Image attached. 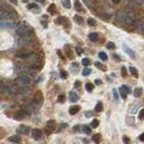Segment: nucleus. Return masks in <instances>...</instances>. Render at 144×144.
<instances>
[{"label": "nucleus", "mask_w": 144, "mask_h": 144, "mask_svg": "<svg viewBox=\"0 0 144 144\" xmlns=\"http://www.w3.org/2000/svg\"><path fill=\"white\" fill-rule=\"evenodd\" d=\"M57 53H58V55H59V57H60L61 59H64V57H63V54H62V52H61L60 50H58V51H57Z\"/></svg>", "instance_id": "48"}, {"label": "nucleus", "mask_w": 144, "mask_h": 144, "mask_svg": "<svg viewBox=\"0 0 144 144\" xmlns=\"http://www.w3.org/2000/svg\"><path fill=\"white\" fill-rule=\"evenodd\" d=\"M22 1H24V2H28V0H22Z\"/></svg>", "instance_id": "55"}, {"label": "nucleus", "mask_w": 144, "mask_h": 144, "mask_svg": "<svg viewBox=\"0 0 144 144\" xmlns=\"http://www.w3.org/2000/svg\"><path fill=\"white\" fill-rule=\"evenodd\" d=\"M113 97H114V100H115V101L119 100V94H117V91L115 90V89L113 90Z\"/></svg>", "instance_id": "44"}, {"label": "nucleus", "mask_w": 144, "mask_h": 144, "mask_svg": "<svg viewBox=\"0 0 144 144\" xmlns=\"http://www.w3.org/2000/svg\"><path fill=\"white\" fill-rule=\"evenodd\" d=\"M119 91H120V93H121L122 99H126V95L131 92V89L129 88V87H126V86H122L119 89Z\"/></svg>", "instance_id": "10"}, {"label": "nucleus", "mask_w": 144, "mask_h": 144, "mask_svg": "<svg viewBox=\"0 0 144 144\" xmlns=\"http://www.w3.org/2000/svg\"><path fill=\"white\" fill-rule=\"evenodd\" d=\"M90 63H91V61L89 60L88 58H84L83 60H82V64H83L84 66H88V65H90Z\"/></svg>", "instance_id": "35"}, {"label": "nucleus", "mask_w": 144, "mask_h": 144, "mask_svg": "<svg viewBox=\"0 0 144 144\" xmlns=\"http://www.w3.org/2000/svg\"><path fill=\"white\" fill-rule=\"evenodd\" d=\"M139 119H140V120H144V109H142L141 111H140V113H139Z\"/></svg>", "instance_id": "43"}, {"label": "nucleus", "mask_w": 144, "mask_h": 144, "mask_svg": "<svg viewBox=\"0 0 144 144\" xmlns=\"http://www.w3.org/2000/svg\"><path fill=\"white\" fill-rule=\"evenodd\" d=\"M80 84H81L80 81H77V82L74 83V87H75V88H79V87H80Z\"/></svg>", "instance_id": "50"}, {"label": "nucleus", "mask_w": 144, "mask_h": 144, "mask_svg": "<svg viewBox=\"0 0 144 144\" xmlns=\"http://www.w3.org/2000/svg\"><path fill=\"white\" fill-rule=\"evenodd\" d=\"M8 10H10V9H9L7 6H5V5H0V14L7 12Z\"/></svg>", "instance_id": "28"}, {"label": "nucleus", "mask_w": 144, "mask_h": 144, "mask_svg": "<svg viewBox=\"0 0 144 144\" xmlns=\"http://www.w3.org/2000/svg\"><path fill=\"white\" fill-rule=\"evenodd\" d=\"M126 13H128V11H124V10L117 11V12L115 13V17H114V19H115V21H116L119 24L124 26L125 18H126Z\"/></svg>", "instance_id": "3"}, {"label": "nucleus", "mask_w": 144, "mask_h": 144, "mask_svg": "<svg viewBox=\"0 0 144 144\" xmlns=\"http://www.w3.org/2000/svg\"><path fill=\"white\" fill-rule=\"evenodd\" d=\"M69 100L71 102H77L78 100H79V95H78L74 91H71L69 93Z\"/></svg>", "instance_id": "15"}, {"label": "nucleus", "mask_w": 144, "mask_h": 144, "mask_svg": "<svg viewBox=\"0 0 144 144\" xmlns=\"http://www.w3.org/2000/svg\"><path fill=\"white\" fill-rule=\"evenodd\" d=\"M32 41V38L30 36H23V37H20L19 40H18V46L19 47H23V46H27Z\"/></svg>", "instance_id": "6"}, {"label": "nucleus", "mask_w": 144, "mask_h": 144, "mask_svg": "<svg viewBox=\"0 0 144 144\" xmlns=\"http://www.w3.org/2000/svg\"><path fill=\"white\" fill-rule=\"evenodd\" d=\"M123 48H124V51H125V52H126L129 55H130L131 58H133V59L135 58V53L133 52V50H131L130 48H129V47L126 46V44H123Z\"/></svg>", "instance_id": "17"}, {"label": "nucleus", "mask_w": 144, "mask_h": 144, "mask_svg": "<svg viewBox=\"0 0 144 144\" xmlns=\"http://www.w3.org/2000/svg\"><path fill=\"white\" fill-rule=\"evenodd\" d=\"M14 28L13 22L9 21H0V29H12Z\"/></svg>", "instance_id": "11"}, {"label": "nucleus", "mask_w": 144, "mask_h": 144, "mask_svg": "<svg viewBox=\"0 0 144 144\" xmlns=\"http://www.w3.org/2000/svg\"><path fill=\"white\" fill-rule=\"evenodd\" d=\"M58 101L60 102V103H63L65 101V97L63 94H61V95H59V98H58Z\"/></svg>", "instance_id": "40"}, {"label": "nucleus", "mask_w": 144, "mask_h": 144, "mask_svg": "<svg viewBox=\"0 0 144 144\" xmlns=\"http://www.w3.org/2000/svg\"><path fill=\"white\" fill-rule=\"evenodd\" d=\"M38 1H42L43 2V0H38Z\"/></svg>", "instance_id": "56"}, {"label": "nucleus", "mask_w": 144, "mask_h": 144, "mask_svg": "<svg viewBox=\"0 0 144 144\" xmlns=\"http://www.w3.org/2000/svg\"><path fill=\"white\" fill-rule=\"evenodd\" d=\"M74 7H75V9H77L78 11H83L82 5H81V2L79 1V0H75V2H74Z\"/></svg>", "instance_id": "23"}, {"label": "nucleus", "mask_w": 144, "mask_h": 144, "mask_svg": "<svg viewBox=\"0 0 144 144\" xmlns=\"http://www.w3.org/2000/svg\"><path fill=\"white\" fill-rule=\"evenodd\" d=\"M18 133H20V134H23V135H28L29 133L31 132L30 130V128L28 126V125H23V124H21L19 128H18V130H17Z\"/></svg>", "instance_id": "9"}, {"label": "nucleus", "mask_w": 144, "mask_h": 144, "mask_svg": "<svg viewBox=\"0 0 144 144\" xmlns=\"http://www.w3.org/2000/svg\"><path fill=\"white\" fill-rule=\"evenodd\" d=\"M129 70H130V73L132 75H134L135 78L139 77V72H138V70H136L134 66H130V69H129Z\"/></svg>", "instance_id": "22"}, {"label": "nucleus", "mask_w": 144, "mask_h": 144, "mask_svg": "<svg viewBox=\"0 0 144 144\" xmlns=\"http://www.w3.org/2000/svg\"><path fill=\"white\" fill-rule=\"evenodd\" d=\"M63 7L66 8V9L71 8V2H70V0H64L63 1Z\"/></svg>", "instance_id": "33"}, {"label": "nucleus", "mask_w": 144, "mask_h": 144, "mask_svg": "<svg viewBox=\"0 0 144 144\" xmlns=\"http://www.w3.org/2000/svg\"><path fill=\"white\" fill-rule=\"evenodd\" d=\"M93 115V113L91 112V111H88V112H86V116L87 117H90V116H92Z\"/></svg>", "instance_id": "47"}, {"label": "nucleus", "mask_w": 144, "mask_h": 144, "mask_svg": "<svg viewBox=\"0 0 144 144\" xmlns=\"http://www.w3.org/2000/svg\"><path fill=\"white\" fill-rule=\"evenodd\" d=\"M92 141H93L94 143H100V141H101V134H95L93 135V138H92Z\"/></svg>", "instance_id": "26"}, {"label": "nucleus", "mask_w": 144, "mask_h": 144, "mask_svg": "<svg viewBox=\"0 0 144 144\" xmlns=\"http://www.w3.org/2000/svg\"><path fill=\"white\" fill-rule=\"evenodd\" d=\"M140 141H142V142H144V133H142V134L141 135H140Z\"/></svg>", "instance_id": "49"}, {"label": "nucleus", "mask_w": 144, "mask_h": 144, "mask_svg": "<svg viewBox=\"0 0 144 144\" xmlns=\"http://www.w3.org/2000/svg\"><path fill=\"white\" fill-rule=\"evenodd\" d=\"M60 75L62 79H66V77H68V73H66L64 70H61V72H60Z\"/></svg>", "instance_id": "41"}, {"label": "nucleus", "mask_w": 144, "mask_h": 144, "mask_svg": "<svg viewBox=\"0 0 144 144\" xmlns=\"http://www.w3.org/2000/svg\"><path fill=\"white\" fill-rule=\"evenodd\" d=\"M75 50H77V53L79 54V55H80V54H82V49H81V48L77 47V48H75Z\"/></svg>", "instance_id": "46"}, {"label": "nucleus", "mask_w": 144, "mask_h": 144, "mask_svg": "<svg viewBox=\"0 0 144 144\" xmlns=\"http://www.w3.org/2000/svg\"><path fill=\"white\" fill-rule=\"evenodd\" d=\"M28 116V112L27 111H24V110H21L19 111V112H17V114L14 115V117L18 120H21V119H24V117H27Z\"/></svg>", "instance_id": "13"}, {"label": "nucleus", "mask_w": 144, "mask_h": 144, "mask_svg": "<svg viewBox=\"0 0 144 144\" xmlns=\"http://www.w3.org/2000/svg\"><path fill=\"white\" fill-rule=\"evenodd\" d=\"M33 101L37 105H41L42 102H43V95H42V92L41 91H37L36 94H35V98H33Z\"/></svg>", "instance_id": "8"}, {"label": "nucleus", "mask_w": 144, "mask_h": 144, "mask_svg": "<svg viewBox=\"0 0 144 144\" xmlns=\"http://www.w3.org/2000/svg\"><path fill=\"white\" fill-rule=\"evenodd\" d=\"M95 112H101V111L103 110V105H102V103L101 102H98L97 103V105H95Z\"/></svg>", "instance_id": "27"}, {"label": "nucleus", "mask_w": 144, "mask_h": 144, "mask_svg": "<svg viewBox=\"0 0 144 144\" xmlns=\"http://www.w3.org/2000/svg\"><path fill=\"white\" fill-rule=\"evenodd\" d=\"M95 83H97V84H101V81H100V80H95Z\"/></svg>", "instance_id": "54"}, {"label": "nucleus", "mask_w": 144, "mask_h": 144, "mask_svg": "<svg viewBox=\"0 0 144 144\" xmlns=\"http://www.w3.org/2000/svg\"><path fill=\"white\" fill-rule=\"evenodd\" d=\"M74 21L77 22V23H79V24H83V22H84V20H83V18L82 17H80V16H74Z\"/></svg>", "instance_id": "25"}, {"label": "nucleus", "mask_w": 144, "mask_h": 144, "mask_svg": "<svg viewBox=\"0 0 144 144\" xmlns=\"http://www.w3.org/2000/svg\"><path fill=\"white\" fill-rule=\"evenodd\" d=\"M95 65H97L100 70H102V71H106V66L104 64L100 63V62H95Z\"/></svg>", "instance_id": "31"}, {"label": "nucleus", "mask_w": 144, "mask_h": 144, "mask_svg": "<svg viewBox=\"0 0 144 144\" xmlns=\"http://www.w3.org/2000/svg\"><path fill=\"white\" fill-rule=\"evenodd\" d=\"M9 1H10V2H12L13 5H17V3H18V0H9Z\"/></svg>", "instance_id": "52"}, {"label": "nucleus", "mask_w": 144, "mask_h": 144, "mask_svg": "<svg viewBox=\"0 0 144 144\" xmlns=\"http://www.w3.org/2000/svg\"><path fill=\"white\" fill-rule=\"evenodd\" d=\"M48 12L51 13V14H54L57 12V7H55L54 3H51V5L48 7Z\"/></svg>", "instance_id": "19"}, {"label": "nucleus", "mask_w": 144, "mask_h": 144, "mask_svg": "<svg viewBox=\"0 0 144 144\" xmlns=\"http://www.w3.org/2000/svg\"><path fill=\"white\" fill-rule=\"evenodd\" d=\"M68 21V19H66L65 17H59L55 19V23H58V24H63L64 22Z\"/></svg>", "instance_id": "21"}, {"label": "nucleus", "mask_w": 144, "mask_h": 144, "mask_svg": "<svg viewBox=\"0 0 144 144\" xmlns=\"http://www.w3.org/2000/svg\"><path fill=\"white\" fill-rule=\"evenodd\" d=\"M140 31H141L142 33H144V24H142L141 27H140Z\"/></svg>", "instance_id": "51"}, {"label": "nucleus", "mask_w": 144, "mask_h": 144, "mask_svg": "<svg viewBox=\"0 0 144 144\" xmlns=\"http://www.w3.org/2000/svg\"><path fill=\"white\" fill-rule=\"evenodd\" d=\"M9 141L10 142H12V143H21V138L19 135H11L10 138H9Z\"/></svg>", "instance_id": "16"}, {"label": "nucleus", "mask_w": 144, "mask_h": 144, "mask_svg": "<svg viewBox=\"0 0 144 144\" xmlns=\"http://www.w3.org/2000/svg\"><path fill=\"white\" fill-rule=\"evenodd\" d=\"M31 135L35 140H40L42 138V131L39 130V129H33L31 131Z\"/></svg>", "instance_id": "12"}, {"label": "nucleus", "mask_w": 144, "mask_h": 144, "mask_svg": "<svg viewBox=\"0 0 144 144\" xmlns=\"http://www.w3.org/2000/svg\"><path fill=\"white\" fill-rule=\"evenodd\" d=\"M89 39H90L91 41L95 42V41H98V39H99V35L98 33H95V32H92V33L89 35Z\"/></svg>", "instance_id": "20"}, {"label": "nucleus", "mask_w": 144, "mask_h": 144, "mask_svg": "<svg viewBox=\"0 0 144 144\" xmlns=\"http://www.w3.org/2000/svg\"><path fill=\"white\" fill-rule=\"evenodd\" d=\"M14 83H16L18 87H29L30 86V83H31V78L21 74V75L16 78Z\"/></svg>", "instance_id": "2"}, {"label": "nucleus", "mask_w": 144, "mask_h": 144, "mask_svg": "<svg viewBox=\"0 0 144 144\" xmlns=\"http://www.w3.org/2000/svg\"><path fill=\"white\" fill-rule=\"evenodd\" d=\"M111 1H112V2H114V3H119V2L121 1V0H111Z\"/></svg>", "instance_id": "53"}, {"label": "nucleus", "mask_w": 144, "mask_h": 144, "mask_svg": "<svg viewBox=\"0 0 144 144\" xmlns=\"http://www.w3.org/2000/svg\"><path fill=\"white\" fill-rule=\"evenodd\" d=\"M93 88H94V86L92 83H87L86 84V89H87V91H89V92H92V90H93Z\"/></svg>", "instance_id": "32"}, {"label": "nucleus", "mask_w": 144, "mask_h": 144, "mask_svg": "<svg viewBox=\"0 0 144 144\" xmlns=\"http://www.w3.org/2000/svg\"><path fill=\"white\" fill-rule=\"evenodd\" d=\"M91 126L92 128H98L99 126V120H97V119H94L93 121H92V123H91Z\"/></svg>", "instance_id": "36"}, {"label": "nucleus", "mask_w": 144, "mask_h": 144, "mask_svg": "<svg viewBox=\"0 0 144 144\" xmlns=\"http://www.w3.org/2000/svg\"><path fill=\"white\" fill-rule=\"evenodd\" d=\"M55 128H57V123H55L54 120H49L47 122L46 124V128H44V131H46V133L48 135H50L51 133H53Z\"/></svg>", "instance_id": "4"}, {"label": "nucleus", "mask_w": 144, "mask_h": 144, "mask_svg": "<svg viewBox=\"0 0 144 144\" xmlns=\"http://www.w3.org/2000/svg\"><path fill=\"white\" fill-rule=\"evenodd\" d=\"M64 50H65V53H66V55H68V58L73 59V53H72V50H71V48H70V46H65Z\"/></svg>", "instance_id": "18"}, {"label": "nucleus", "mask_w": 144, "mask_h": 144, "mask_svg": "<svg viewBox=\"0 0 144 144\" xmlns=\"http://www.w3.org/2000/svg\"><path fill=\"white\" fill-rule=\"evenodd\" d=\"M91 73V69H89V68H84L83 69V71H82V74L84 75V77H87V75H89Z\"/></svg>", "instance_id": "34"}, {"label": "nucleus", "mask_w": 144, "mask_h": 144, "mask_svg": "<svg viewBox=\"0 0 144 144\" xmlns=\"http://www.w3.org/2000/svg\"><path fill=\"white\" fill-rule=\"evenodd\" d=\"M99 58L101 59L102 61H106V60H108V55H106L105 52H100L99 53Z\"/></svg>", "instance_id": "30"}, {"label": "nucleus", "mask_w": 144, "mask_h": 144, "mask_svg": "<svg viewBox=\"0 0 144 144\" xmlns=\"http://www.w3.org/2000/svg\"><path fill=\"white\" fill-rule=\"evenodd\" d=\"M142 92H143V90H142V88H136L135 90H134V97H136V98L141 97Z\"/></svg>", "instance_id": "24"}, {"label": "nucleus", "mask_w": 144, "mask_h": 144, "mask_svg": "<svg viewBox=\"0 0 144 144\" xmlns=\"http://www.w3.org/2000/svg\"><path fill=\"white\" fill-rule=\"evenodd\" d=\"M123 143H124V144H131V140L129 139L126 135H124V136H123Z\"/></svg>", "instance_id": "39"}, {"label": "nucleus", "mask_w": 144, "mask_h": 144, "mask_svg": "<svg viewBox=\"0 0 144 144\" xmlns=\"http://www.w3.org/2000/svg\"><path fill=\"white\" fill-rule=\"evenodd\" d=\"M31 31V29L29 26L27 24H21L19 28L17 29V35L19 36V37H23V36H28L29 33H30Z\"/></svg>", "instance_id": "5"}, {"label": "nucleus", "mask_w": 144, "mask_h": 144, "mask_svg": "<svg viewBox=\"0 0 144 144\" xmlns=\"http://www.w3.org/2000/svg\"><path fill=\"white\" fill-rule=\"evenodd\" d=\"M122 75H123V77H126V69H125L124 68V66H122Z\"/></svg>", "instance_id": "45"}, {"label": "nucleus", "mask_w": 144, "mask_h": 144, "mask_svg": "<svg viewBox=\"0 0 144 144\" xmlns=\"http://www.w3.org/2000/svg\"><path fill=\"white\" fill-rule=\"evenodd\" d=\"M28 9H38V6H37L36 3H29Z\"/></svg>", "instance_id": "42"}, {"label": "nucleus", "mask_w": 144, "mask_h": 144, "mask_svg": "<svg viewBox=\"0 0 144 144\" xmlns=\"http://www.w3.org/2000/svg\"><path fill=\"white\" fill-rule=\"evenodd\" d=\"M16 17V12L12 10H8L7 12L5 13H1L0 14V19H2V20H9V19H12V18Z\"/></svg>", "instance_id": "7"}, {"label": "nucleus", "mask_w": 144, "mask_h": 144, "mask_svg": "<svg viewBox=\"0 0 144 144\" xmlns=\"http://www.w3.org/2000/svg\"><path fill=\"white\" fill-rule=\"evenodd\" d=\"M82 131H83V133H86V134H90V133H91V128L88 126V125H83V126H82Z\"/></svg>", "instance_id": "29"}, {"label": "nucleus", "mask_w": 144, "mask_h": 144, "mask_svg": "<svg viewBox=\"0 0 144 144\" xmlns=\"http://www.w3.org/2000/svg\"><path fill=\"white\" fill-rule=\"evenodd\" d=\"M106 48H108V49H115V44H114L113 42H108V44H106Z\"/></svg>", "instance_id": "38"}, {"label": "nucleus", "mask_w": 144, "mask_h": 144, "mask_svg": "<svg viewBox=\"0 0 144 144\" xmlns=\"http://www.w3.org/2000/svg\"><path fill=\"white\" fill-rule=\"evenodd\" d=\"M80 110H81V106L80 105H72L71 108L69 109V113L71 114V115H74V114H77Z\"/></svg>", "instance_id": "14"}, {"label": "nucleus", "mask_w": 144, "mask_h": 144, "mask_svg": "<svg viewBox=\"0 0 144 144\" xmlns=\"http://www.w3.org/2000/svg\"><path fill=\"white\" fill-rule=\"evenodd\" d=\"M26 60L28 61L29 66H30V68H32V69L39 68L40 64H41V61H40L39 55H37V54H35V53H30L27 58H26Z\"/></svg>", "instance_id": "1"}, {"label": "nucleus", "mask_w": 144, "mask_h": 144, "mask_svg": "<svg viewBox=\"0 0 144 144\" xmlns=\"http://www.w3.org/2000/svg\"><path fill=\"white\" fill-rule=\"evenodd\" d=\"M88 23H89V26H95L97 22H95V20L93 19V18H89V19H88Z\"/></svg>", "instance_id": "37"}]
</instances>
